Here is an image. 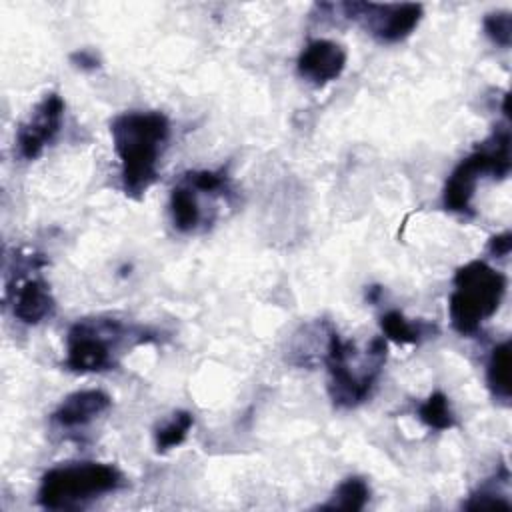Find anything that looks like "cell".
<instances>
[{
  "label": "cell",
  "instance_id": "1",
  "mask_svg": "<svg viewBox=\"0 0 512 512\" xmlns=\"http://www.w3.org/2000/svg\"><path fill=\"white\" fill-rule=\"evenodd\" d=\"M114 150L120 158L122 188L130 198H142L158 178V158L170 134L162 112H124L110 122Z\"/></svg>",
  "mask_w": 512,
  "mask_h": 512
},
{
  "label": "cell",
  "instance_id": "2",
  "mask_svg": "<svg viewBox=\"0 0 512 512\" xmlns=\"http://www.w3.org/2000/svg\"><path fill=\"white\" fill-rule=\"evenodd\" d=\"M324 360L330 374V396L336 406L352 408L366 400L374 380L386 362V340L374 336L360 356L354 342L342 340L334 330L328 332Z\"/></svg>",
  "mask_w": 512,
  "mask_h": 512
},
{
  "label": "cell",
  "instance_id": "3",
  "mask_svg": "<svg viewBox=\"0 0 512 512\" xmlns=\"http://www.w3.org/2000/svg\"><path fill=\"white\" fill-rule=\"evenodd\" d=\"M506 290L502 272L488 266L484 260H472L456 270L454 290L448 300L450 322L460 334L480 330L500 306Z\"/></svg>",
  "mask_w": 512,
  "mask_h": 512
},
{
  "label": "cell",
  "instance_id": "4",
  "mask_svg": "<svg viewBox=\"0 0 512 512\" xmlns=\"http://www.w3.org/2000/svg\"><path fill=\"white\" fill-rule=\"evenodd\" d=\"M122 484L116 466L104 462H78L56 466L42 476L38 502L46 510L76 508L84 502L114 492Z\"/></svg>",
  "mask_w": 512,
  "mask_h": 512
},
{
  "label": "cell",
  "instance_id": "5",
  "mask_svg": "<svg viewBox=\"0 0 512 512\" xmlns=\"http://www.w3.org/2000/svg\"><path fill=\"white\" fill-rule=\"evenodd\" d=\"M510 172V132L508 128L496 130L482 142L470 156H466L450 174L444 186L442 202L448 210L468 214L472 196L482 174L504 178Z\"/></svg>",
  "mask_w": 512,
  "mask_h": 512
},
{
  "label": "cell",
  "instance_id": "6",
  "mask_svg": "<svg viewBox=\"0 0 512 512\" xmlns=\"http://www.w3.org/2000/svg\"><path fill=\"white\" fill-rule=\"evenodd\" d=\"M124 336L126 328L118 320H78L66 336V368L72 372H100L110 368L114 348Z\"/></svg>",
  "mask_w": 512,
  "mask_h": 512
},
{
  "label": "cell",
  "instance_id": "7",
  "mask_svg": "<svg viewBox=\"0 0 512 512\" xmlns=\"http://www.w3.org/2000/svg\"><path fill=\"white\" fill-rule=\"evenodd\" d=\"M344 16L360 20L364 28L382 42H398L406 38L422 18L420 4H374L346 2L340 4Z\"/></svg>",
  "mask_w": 512,
  "mask_h": 512
},
{
  "label": "cell",
  "instance_id": "8",
  "mask_svg": "<svg viewBox=\"0 0 512 512\" xmlns=\"http://www.w3.org/2000/svg\"><path fill=\"white\" fill-rule=\"evenodd\" d=\"M64 116V100L60 94H46L30 116L20 124L16 134L18 154L24 160H34L42 154V150L54 140L62 126Z\"/></svg>",
  "mask_w": 512,
  "mask_h": 512
},
{
  "label": "cell",
  "instance_id": "9",
  "mask_svg": "<svg viewBox=\"0 0 512 512\" xmlns=\"http://www.w3.org/2000/svg\"><path fill=\"white\" fill-rule=\"evenodd\" d=\"M346 68V52L340 44L316 38L308 42L298 56V74L314 86L336 80Z\"/></svg>",
  "mask_w": 512,
  "mask_h": 512
},
{
  "label": "cell",
  "instance_id": "10",
  "mask_svg": "<svg viewBox=\"0 0 512 512\" xmlns=\"http://www.w3.org/2000/svg\"><path fill=\"white\" fill-rule=\"evenodd\" d=\"M110 396L102 390H78L66 396L52 414V422L62 428H78L110 408Z\"/></svg>",
  "mask_w": 512,
  "mask_h": 512
},
{
  "label": "cell",
  "instance_id": "11",
  "mask_svg": "<svg viewBox=\"0 0 512 512\" xmlns=\"http://www.w3.org/2000/svg\"><path fill=\"white\" fill-rule=\"evenodd\" d=\"M54 310V298L42 278H28L14 290V316L24 324H38Z\"/></svg>",
  "mask_w": 512,
  "mask_h": 512
},
{
  "label": "cell",
  "instance_id": "12",
  "mask_svg": "<svg viewBox=\"0 0 512 512\" xmlns=\"http://www.w3.org/2000/svg\"><path fill=\"white\" fill-rule=\"evenodd\" d=\"M486 380L492 394L500 400H508L512 386H510V342L496 344L488 358L486 366Z\"/></svg>",
  "mask_w": 512,
  "mask_h": 512
},
{
  "label": "cell",
  "instance_id": "13",
  "mask_svg": "<svg viewBox=\"0 0 512 512\" xmlns=\"http://www.w3.org/2000/svg\"><path fill=\"white\" fill-rule=\"evenodd\" d=\"M170 214L172 222L180 232H192L200 222V208L194 190L184 182L176 186L170 194Z\"/></svg>",
  "mask_w": 512,
  "mask_h": 512
},
{
  "label": "cell",
  "instance_id": "14",
  "mask_svg": "<svg viewBox=\"0 0 512 512\" xmlns=\"http://www.w3.org/2000/svg\"><path fill=\"white\" fill-rule=\"evenodd\" d=\"M368 498H370L368 484L358 476H350L334 490L332 498L326 504H322L320 508L322 510H350V512H356V510H362L366 506Z\"/></svg>",
  "mask_w": 512,
  "mask_h": 512
},
{
  "label": "cell",
  "instance_id": "15",
  "mask_svg": "<svg viewBox=\"0 0 512 512\" xmlns=\"http://www.w3.org/2000/svg\"><path fill=\"white\" fill-rule=\"evenodd\" d=\"M380 328L384 336L396 344H418L424 336L422 324H412L402 312L390 310L380 318Z\"/></svg>",
  "mask_w": 512,
  "mask_h": 512
},
{
  "label": "cell",
  "instance_id": "16",
  "mask_svg": "<svg viewBox=\"0 0 512 512\" xmlns=\"http://www.w3.org/2000/svg\"><path fill=\"white\" fill-rule=\"evenodd\" d=\"M192 424H194V418H192L190 412H186V410L174 412L172 418L154 432L156 450L158 452H166L170 448L180 446L186 440Z\"/></svg>",
  "mask_w": 512,
  "mask_h": 512
},
{
  "label": "cell",
  "instance_id": "17",
  "mask_svg": "<svg viewBox=\"0 0 512 512\" xmlns=\"http://www.w3.org/2000/svg\"><path fill=\"white\" fill-rule=\"evenodd\" d=\"M418 418L434 430H448L454 426V414L450 410L446 394L440 390L432 392L418 408Z\"/></svg>",
  "mask_w": 512,
  "mask_h": 512
},
{
  "label": "cell",
  "instance_id": "18",
  "mask_svg": "<svg viewBox=\"0 0 512 512\" xmlns=\"http://www.w3.org/2000/svg\"><path fill=\"white\" fill-rule=\"evenodd\" d=\"M484 32L486 36L496 42L498 46L508 48L512 40V18L510 12H492L484 18Z\"/></svg>",
  "mask_w": 512,
  "mask_h": 512
},
{
  "label": "cell",
  "instance_id": "19",
  "mask_svg": "<svg viewBox=\"0 0 512 512\" xmlns=\"http://www.w3.org/2000/svg\"><path fill=\"white\" fill-rule=\"evenodd\" d=\"M186 184L198 192L218 194L226 188V176L222 172H214V170H196V172L186 174Z\"/></svg>",
  "mask_w": 512,
  "mask_h": 512
},
{
  "label": "cell",
  "instance_id": "20",
  "mask_svg": "<svg viewBox=\"0 0 512 512\" xmlns=\"http://www.w3.org/2000/svg\"><path fill=\"white\" fill-rule=\"evenodd\" d=\"M464 508L468 510H482V508H510V502L504 500L502 496H498L496 492H488V490H480L476 494L470 496V500L464 504Z\"/></svg>",
  "mask_w": 512,
  "mask_h": 512
},
{
  "label": "cell",
  "instance_id": "21",
  "mask_svg": "<svg viewBox=\"0 0 512 512\" xmlns=\"http://www.w3.org/2000/svg\"><path fill=\"white\" fill-rule=\"evenodd\" d=\"M510 248H512V234H510V232L492 236L490 242H488V252L494 254V256H498V258L508 256V254H510Z\"/></svg>",
  "mask_w": 512,
  "mask_h": 512
},
{
  "label": "cell",
  "instance_id": "22",
  "mask_svg": "<svg viewBox=\"0 0 512 512\" xmlns=\"http://www.w3.org/2000/svg\"><path fill=\"white\" fill-rule=\"evenodd\" d=\"M70 58H72V62H74L76 66H80L82 70H94V68L100 66V60H98V56H96L92 50H78V52H74Z\"/></svg>",
  "mask_w": 512,
  "mask_h": 512
}]
</instances>
